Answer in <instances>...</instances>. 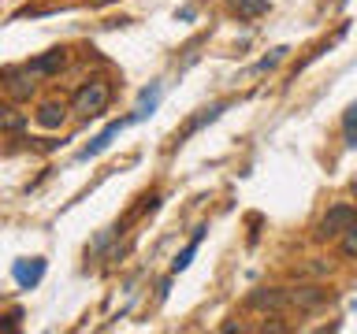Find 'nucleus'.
Wrapping results in <instances>:
<instances>
[{"label":"nucleus","mask_w":357,"mask_h":334,"mask_svg":"<svg viewBox=\"0 0 357 334\" xmlns=\"http://www.w3.org/2000/svg\"><path fill=\"white\" fill-rule=\"evenodd\" d=\"M108 104H112V86L105 82V78H89V82H82L75 89V97H71V111L82 116V119L105 116Z\"/></svg>","instance_id":"f257e3e1"},{"label":"nucleus","mask_w":357,"mask_h":334,"mask_svg":"<svg viewBox=\"0 0 357 334\" xmlns=\"http://www.w3.org/2000/svg\"><path fill=\"white\" fill-rule=\"evenodd\" d=\"M357 223V208L354 205H331L324 212V219L317 223V241H335L342 238L346 230H350Z\"/></svg>","instance_id":"f03ea898"},{"label":"nucleus","mask_w":357,"mask_h":334,"mask_svg":"<svg viewBox=\"0 0 357 334\" xmlns=\"http://www.w3.org/2000/svg\"><path fill=\"white\" fill-rule=\"evenodd\" d=\"M4 89L11 100H30L38 93V74L30 71L26 63L22 67H4Z\"/></svg>","instance_id":"7ed1b4c3"},{"label":"nucleus","mask_w":357,"mask_h":334,"mask_svg":"<svg viewBox=\"0 0 357 334\" xmlns=\"http://www.w3.org/2000/svg\"><path fill=\"white\" fill-rule=\"evenodd\" d=\"M245 305L257 312H283V308H290V294L287 289H275V286H261L245 297Z\"/></svg>","instance_id":"20e7f679"},{"label":"nucleus","mask_w":357,"mask_h":334,"mask_svg":"<svg viewBox=\"0 0 357 334\" xmlns=\"http://www.w3.org/2000/svg\"><path fill=\"white\" fill-rule=\"evenodd\" d=\"M67 111H71L67 100H45V104H38V111H33V119H38V127H45V130H60L67 122Z\"/></svg>","instance_id":"39448f33"},{"label":"nucleus","mask_w":357,"mask_h":334,"mask_svg":"<svg viewBox=\"0 0 357 334\" xmlns=\"http://www.w3.org/2000/svg\"><path fill=\"white\" fill-rule=\"evenodd\" d=\"M26 67L38 78H52V74H60L63 67H67V49H49L45 56H38V60H30Z\"/></svg>","instance_id":"423d86ee"},{"label":"nucleus","mask_w":357,"mask_h":334,"mask_svg":"<svg viewBox=\"0 0 357 334\" xmlns=\"http://www.w3.org/2000/svg\"><path fill=\"white\" fill-rule=\"evenodd\" d=\"M287 294L294 308H320L328 301V289H320V286H301V289H287Z\"/></svg>","instance_id":"0eeeda50"},{"label":"nucleus","mask_w":357,"mask_h":334,"mask_svg":"<svg viewBox=\"0 0 357 334\" xmlns=\"http://www.w3.org/2000/svg\"><path fill=\"white\" fill-rule=\"evenodd\" d=\"M134 119H138V116H127V119H119V122H112V127H108L105 134H97V138H93V145H86V149H82V152H78V156H82V160H89V156H97L100 149H108V145H112V138H116V134H119L123 127H127V122H134Z\"/></svg>","instance_id":"6e6552de"},{"label":"nucleus","mask_w":357,"mask_h":334,"mask_svg":"<svg viewBox=\"0 0 357 334\" xmlns=\"http://www.w3.org/2000/svg\"><path fill=\"white\" fill-rule=\"evenodd\" d=\"M223 108H227V104H212V108H205V111H201V116H194V119H190V122H186L183 130L175 134V145H183V141L190 138V134H197L201 127H205V122H212V119H216V116H220Z\"/></svg>","instance_id":"1a4fd4ad"},{"label":"nucleus","mask_w":357,"mask_h":334,"mask_svg":"<svg viewBox=\"0 0 357 334\" xmlns=\"http://www.w3.org/2000/svg\"><path fill=\"white\" fill-rule=\"evenodd\" d=\"M0 127H4V134H19L22 127H26V119L19 116L15 104H4V108H0Z\"/></svg>","instance_id":"9d476101"},{"label":"nucleus","mask_w":357,"mask_h":334,"mask_svg":"<svg viewBox=\"0 0 357 334\" xmlns=\"http://www.w3.org/2000/svg\"><path fill=\"white\" fill-rule=\"evenodd\" d=\"M231 8L238 11L242 19H257V15H264L272 4H268V0H231Z\"/></svg>","instance_id":"9b49d317"},{"label":"nucleus","mask_w":357,"mask_h":334,"mask_svg":"<svg viewBox=\"0 0 357 334\" xmlns=\"http://www.w3.org/2000/svg\"><path fill=\"white\" fill-rule=\"evenodd\" d=\"M201 238H205V227H201V230L194 234V238H190V245H186V249H183V253H178V260L172 264V271H175V275H178V271H183V267H186L190 260H194V253H197V245H201Z\"/></svg>","instance_id":"f8f14e48"},{"label":"nucleus","mask_w":357,"mask_h":334,"mask_svg":"<svg viewBox=\"0 0 357 334\" xmlns=\"http://www.w3.org/2000/svg\"><path fill=\"white\" fill-rule=\"evenodd\" d=\"M339 249H342L346 260H357V223H354V227L339 238Z\"/></svg>","instance_id":"ddd939ff"},{"label":"nucleus","mask_w":357,"mask_h":334,"mask_svg":"<svg viewBox=\"0 0 357 334\" xmlns=\"http://www.w3.org/2000/svg\"><path fill=\"white\" fill-rule=\"evenodd\" d=\"M342 138H346V145H357V104L342 116Z\"/></svg>","instance_id":"4468645a"},{"label":"nucleus","mask_w":357,"mask_h":334,"mask_svg":"<svg viewBox=\"0 0 357 334\" xmlns=\"http://www.w3.org/2000/svg\"><path fill=\"white\" fill-rule=\"evenodd\" d=\"M41 271H45V264L41 260H33V267H19V283H38V278H41Z\"/></svg>","instance_id":"2eb2a0df"},{"label":"nucleus","mask_w":357,"mask_h":334,"mask_svg":"<svg viewBox=\"0 0 357 334\" xmlns=\"http://www.w3.org/2000/svg\"><path fill=\"white\" fill-rule=\"evenodd\" d=\"M287 52H290V49H275L272 56H264V60H261V63L253 67V71H272L275 63H283V60H287Z\"/></svg>","instance_id":"dca6fc26"},{"label":"nucleus","mask_w":357,"mask_h":334,"mask_svg":"<svg viewBox=\"0 0 357 334\" xmlns=\"http://www.w3.org/2000/svg\"><path fill=\"white\" fill-rule=\"evenodd\" d=\"M89 4H112V0H89Z\"/></svg>","instance_id":"f3484780"}]
</instances>
